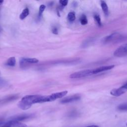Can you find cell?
I'll use <instances>...</instances> for the list:
<instances>
[{
	"label": "cell",
	"mask_w": 127,
	"mask_h": 127,
	"mask_svg": "<svg viewBox=\"0 0 127 127\" xmlns=\"http://www.w3.org/2000/svg\"><path fill=\"white\" fill-rule=\"evenodd\" d=\"M16 64V60L15 57H12L7 59L5 62V65L8 66H14Z\"/></svg>",
	"instance_id": "13"
},
{
	"label": "cell",
	"mask_w": 127,
	"mask_h": 127,
	"mask_svg": "<svg viewBox=\"0 0 127 127\" xmlns=\"http://www.w3.org/2000/svg\"><path fill=\"white\" fill-rule=\"evenodd\" d=\"M46 8V6L44 4H42L39 7V13H38V16L39 17H41L42 15L43 11Z\"/></svg>",
	"instance_id": "21"
},
{
	"label": "cell",
	"mask_w": 127,
	"mask_h": 127,
	"mask_svg": "<svg viewBox=\"0 0 127 127\" xmlns=\"http://www.w3.org/2000/svg\"><path fill=\"white\" fill-rule=\"evenodd\" d=\"M123 38V36L119 33H113L108 36L105 37L102 42L103 44H109L111 43H116L119 42Z\"/></svg>",
	"instance_id": "3"
},
{
	"label": "cell",
	"mask_w": 127,
	"mask_h": 127,
	"mask_svg": "<svg viewBox=\"0 0 127 127\" xmlns=\"http://www.w3.org/2000/svg\"><path fill=\"white\" fill-rule=\"evenodd\" d=\"M6 84V81L3 79H1V78H0V86H3Z\"/></svg>",
	"instance_id": "24"
},
{
	"label": "cell",
	"mask_w": 127,
	"mask_h": 127,
	"mask_svg": "<svg viewBox=\"0 0 127 127\" xmlns=\"http://www.w3.org/2000/svg\"><path fill=\"white\" fill-rule=\"evenodd\" d=\"M127 91V89L126 87L125 86V85L124 84L123 85H122L119 88H115L111 90L110 94L114 96L118 97L124 94Z\"/></svg>",
	"instance_id": "8"
},
{
	"label": "cell",
	"mask_w": 127,
	"mask_h": 127,
	"mask_svg": "<svg viewBox=\"0 0 127 127\" xmlns=\"http://www.w3.org/2000/svg\"><path fill=\"white\" fill-rule=\"evenodd\" d=\"M79 21H80V22L81 24L82 25H86L88 23L87 18L86 15H84V14H82L80 16V19H79Z\"/></svg>",
	"instance_id": "17"
},
{
	"label": "cell",
	"mask_w": 127,
	"mask_h": 127,
	"mask_svg": "<svg viewBox=\"0 0 127 127\" xmlns=\"http://www.w3.org/2000/svg\"><path fill=\"white\" fill-rule=\"evenodd\" d=\"M114 55L117 57H122L127 55V43L120 46L117 49L114 53Z\"/></svg>",
	"instance_id": "5"
},
{
	"label": "cell",
	"mask_w": 127,
	"mask_h": 127,
	"mask_svg": "<svg viewBox=\"0 0 127 127\" xmlns=\"http://www.w3.org/2000/svg\"><path fill=\"white\" fill-rule=\"evenodd\" d=\"M18 96L16 95H11L7 97L5 99H3L2 101V102L3 103H6V102H8L10 101H11L12 100H15L17 98Z\"/></svg>",
	"instance_id": "16"
},
{
	"label": "cell",
	"mask_w": 127,
	"mask_h": 127,
	"mask_svg": "<svg viewBox=\"0 0 127 127\" xmlns=\"http://www.w3.org/2000/svg\"><path fill=\"white\" fill-rule=\"evenodd\" d=\"M86 127H99L98 126H96V125H91V126H87Z\"/></svg>",
	"instance_id": "25"
},
{
	"label": "cell",
	"mask_w": 127,
	"mask_h": 127,
	"mask_svg": "<svg viewBox=\"0 0 127 127\" xmlns=\"http://www.w3.org/2000/svg\"><path fill=\"white\" fill-rule=\"evenodd\" d=\"M34 114H23L21 115H18L16 116H14L13 117H11L9 119V120L15 121L17 122H21L24 120H26L27 119H30L33 117Z\"/></svg>",
	"instance_id": "7"
},
{
	"label": "cell",
	"mask_w": 127,
	"mask_h": 127,
	"mask_svg": "<svg viewBox=\"0 0 127 127\" xmlns=\"http://www.w3.org/2000/svg\"></svg>",
	"instance_id": "28"
},
{
	"label": "cell",
	"mask_w": 127,
	"mask_h": 127,
	"mask_svg": "<svg viewBox=\"0 0 127 127\" xmlns=\"http://www.w3.org/2000/svg\"><path fill=\"white\" fill-rule=\"evenodd\" d=\"M93 74V69H87L74 72L69 75V77L72 79H77L90 76Z\"/></svg>",
	"instance_id": "4"
},
{
	"label": "cell",
	"mask_w": 127,
	"mask_h": 127,
	"mask_svg": "<svg viewBox=\"0 0 127 127\" xmlns=\"http://www.w3.org/2000/svg\"><path fill=\"white\" fill-rule=\"evenodd\" d=\"M81 98V96L79 94H74L68 97H66L63 99H62L60 102L62 104H66L69 103H71L80 100Z\"/></svg>",
	"instance_id": "9"
},
{
	"label": "cell",
	"mask_w": 127,
	"mask_h": 127,
	"mask_svg": "<svg viewBox=\"0 0 127 127\" xmlns=\"http://www.w3.org/2000/svg\"><path fill=\"white\" fill-rule=\"evenodd\" d=\"M29 14V10L28 8L26 7L22 10V12L21 13V14L19 15V18L21 20H23L25 18H26L28 15Z\"/></svg>",
	"instance_id": "14"
},
{
	"label": "cell",
	"mask_w": 127,
	"mask_h": 127,
	"mask_svg": "<svg viewBox=\"0 0 127 127\" xmlns=\"http://www.w3.org/2000/svg\"><path fill=\"white\" fill-rule=\"evenodd\" d=\"M39 62V60L36 58H22L20 60V65L21 67L24 66V64L26 63L36 64Z\"/></svg>",
	"instance_id": "11"
},
{
	"label": "cell",
	"mask_w": 127,
	"mask_h": 127,
	"mask_svg": "<svg viewBox=\"0 0 127 127\" xmlns=\"http://www.w3.org/2000/svg\"><path fill=\"white\" fill-rule=\"evenodd\" d=\"M3 2V0H0V4H2Z\"/></svg>",
	"instance_id": "26"
},
{
	"label": "cell",
	"mask_w": 127,
	"mask_h": 127,
	"mask_svg": "<svg viewBox=\"0 0 127 127\" xmlns=\"http://www.w3.org/2000/svg\"><path fill=\"white\" fill-rule=\"evenodd\" d=\"M59 3L63 6H65L67 5L68 3V0H60L59 1Z\"/></svg>",
	"instance_id": "22"
},
{
	"label": "cell",
	"mask_w": 127,
	"mask_h": 127,
	"mask_svg": "<svg viewBox=\"0 0 127 127\" xmlns=\"http://www.w3.org/2000/svg\"><path fill=\"white\" fill-rule=\"evenodd\" d=\"M52 32L54 34H58V29L56 27H53L52 28Z\"/></svg>",
	"instance_id": "23"
},
{
	"label": "cell",
	"mask_w": 127,
	"mask_h": 127,
	"mask_svg": "<svg viewBox=\"0 0 127 127\" xmlns=\"http://www.w3.org/2000/svg\"><path fill=\"white\" fill-rule=\"evenodd\" d=\"M0 127H26V125L20 122L9 120L0 125Z\"/></svg>",
	"instance_id": "6"
},
{
	"label": "cell",
	"mask_w": 127,
	"mask_h": 127,
	"mask_svg": "<svg viewBox=\"0 0 127 127\" xmlns=\"http://www.w3.org/2000/svg\"><path fill=\"white\" fill-rule=\"evenodd\" d=\"M93 39L92 38H90V39H88L87 40H86L82 44V47H86L87 46H88L89 45H90L91 43H93Z\"/></svg>",
	"instance_id": "20"
},
{
	"label": "cell",
	"mask_w": 127,
	"mask_h": 127,
	"mask_svg": "<svg viewBox=\"0 0 127 127\" xmlns=\"http://www.w3.org/2000/svg\"><path fill=\"white\" fill-rule=\"evenodd\" d=\"M114 67H115L114 65H105V66L97 67L96 68L93 69V74H96L98 73H100L103 71L109 70L113 68Z\"/></svg>",
	"instance_id": "10"
},
{
	"label": "cell",
	"mask_w": 127,
	"mask_h": 127,
	"mask_svg": "<svg viewBox=\"0 0 127 127\" xmlns=\"http://www.w3.org/2000/svg\"><path fill=\"white\" fill-rule=\"evenodd\" d=\"M67 19L69 22H73L75 19V14L74 12H69L67 14Z\"/></svg>",
	"instance_id": "18"
},
{
	"label": "cell",
	"mask_w": 127,
	"mask_h": 127,
	"mask_svg": "<svg viewBox=\"0 0 127 127\" xmlns=\"http://www.w3.org/2000/svg\"><path fill=\"white\" fill-rule=\"evenodd\" d=\"M100 4L102 9L106 16H108L109 14V8L106 2L104 0L100 1Z\"/></svg>",
	"instance_id": "12"
},
{
	"label": "cell",
	"mask_w": 127,
	"mask_h": 127,
	"mask_svg": "<svg viewBox=\"0 0 127 127\" xmlns=\"http://www.w3.org/2000/svg\"><path fill=\"white\" fill-rule=\"evenodd\" d=\"M94 19L96 21L97 24H98V25L100 27L102 26V22H101V18H100V17L99 16V15L98 14H95L94 15Z\"/></svg>",
	"instance_id": "19"
},
{
	"label": "cell",
	"mask_w": 127,
	"mask_h": 127,
	"mask_svg": "<svg viewBox=\"0 0 127 127\" xmlns=\"http://www.w3.org/2000/svg\"><path fill=\"white\" fill-rule=\"evenodd\" d=\"M41 95H27L24 96L18 103V107L23 110H26L29 109L33 104L37 103L38 99Z\"/></svg>",
	"instance_id": "1"
},
{
	"label": "cell",
	"mask_w": 127,
	"mask_h": 127,
	"mask_svg": "<svg viewBox=\"0 0 127 127\" xmlns=\"http://www.w3.org/2000/svg\"><path fill=\"white\" fill-rule=\"evenodd\" d=\"M67 93V91H63L60 92L53 93L47 96H41L38 100V103H42L44 102H51L56 100L57 99L61 98L66 95Z\"/></svg>",
	"instance_id": "2"
},
{
	"label": "cell",
	"mask_w": 127,
	"mask_h": 127,
	"mask_svg": "<svg viewBox=\"0 0 127 127\" xmlns=\"http://www.w3.org/2000/svg\"><path fill=\"white\" fill-rule=\"evenodd\" d=\"M118 110L121 111H127V102L119 105L117 107Z\"/></svg>",
	"instance_id": "15"
},
{
	"label": "cell",
	"mask_w": 127,
	"mask_h": 127,
	"mask_svg": "<svg viewBox=\"0 0 127 127\" xmlns=\"http://www.w3.org/2000/svg\"></svg>",
	"instance_id": "27"
}]
</instances>
